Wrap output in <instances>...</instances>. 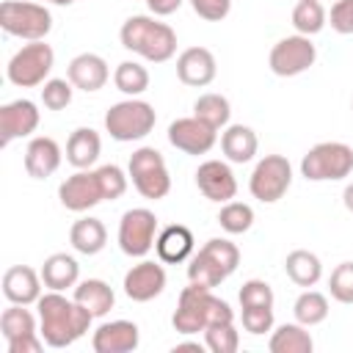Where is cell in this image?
<instances>
[{"label": "cell", "instance_id": "obj_43", "mask_svg": "<svg viewBox=\"0 0 353 353\" xmlns=\"http://www.w3.org/2000/svg\"><path fill=\"white\" fill-rule=\"evenodd\" d=\"M190 6L207 22H221L232 11V0H190Z\"/></svg>", "mask_w": 353, "mask_h": 353}, {"label": "cell", "instance_id": "obj_1", "mask_svg": "<svg viewBox=\"0 0 353 353\" xmlns=\"http://www.w3.org/2000/svg\"><path fill=\"white\" fill-rule=\"evenodd\" d=\"M36 306H39V325H41L39 334L50 347H69L88 331L94 320V314L83 309L74 298L69 301L63 292H55V290L41 292Z\"/></svg>", "mask_w": 353, "mask_h": 353}, {"label": "cell", "instance_id": "obj_22", "mask_svg": "<svg viewBox=\"0 0 353 353\" xmlns=\"http://www.w3.org/2000/svg\"><path fill=\"white\" fill-rule=\"evenodd\" d=\"M61 165V146L47 138V135H39L28 143L25 149V171L33 176V179H47L58 171Z\"/></svg>", "mask_w": 353, "mask_h": 353}, {"label": "cell", "instance_id": "obj_17", "mask_svg": "<svg viewBox=\"0 0 353 353\" xmlns=\"http://www.w3.org/2000/svg\"><path fill=\"white\" fill-rule=\"evenodd\" d=\"M39 108L30 99H14L0 108V146H8L14 138H25L39 127Z\"/></svg>", "mask_w": 353, "mask_h": 353}, {"label": "cell", "instance_id": "obj_46", "mask_svg": "<svg viewBox=\"0 0 353 353\" xmlns=\"http://www.w3.org/2000/svg\"><path fill=\"white\" fill-rule=\"evenodd\" d=\"M182 3H185V0H146L149 11H152L154 17H168V14H174Z\"/></svg>", "mask_w": 353, "mask_h": 353}, {"label": "cell", "instance_id": "obj_18", "mask_svg": "<svg viewBox=\"0 0 353 353\" xmlns=\"http://www.w3.org/2000/svg\"><path fill=\"white\" fill-rule=\"evenodd\" d=\"M215 74H218V63H215V55L207 47H188V50L179 52L176 77L185 85L204 88V85H210L215 80Z\"/></svg>", "mask_w": 353, "mask_h": 353}, {"label": "cell", "instance_id": "obj_24", "mask_svg": "<svg viewBox=\"0 0 353 353\" xmlns=\"http://www.w3.org/2000/svg\"><path fill=\"white\" fill-rule=\"evenodd\" d=\"M39 273H41V281H44L47 290L63 292V290H69V287L77 284V279H80V265H77V259L69 256V254H50V256L44 259V265H41Z\"/></svg>", "mask_w": 353, "mask_h": 353}, {"label": "cell", "instance_id": "obj_35", "mask_svg": "<svg viewBox=\"0 0 353 353\" xmlns=\"http://www.w3.org/2000/svg\"><path fill=\"white\" fill-rule=\"evenodd\" d=\"M0 331L8 339L25 336V334H36V317L22 306V303H11L3 314H0Z\"/></svg>", "mask_w": 353, "mask_h": 353}, {"label": "cell", "instance_id": "obj_4", "mask_svg": "<svg viewBox=\"0 0 353 353\" xmlns=\"http://www.w3.org/2000/svg\"><path fill=\"white\" fill-rule=\"evenodd\" d=\"M237 265H240V248L226 237H212L193 254L188 265V281L212 290L221 281H226L237 270Z\"/></svg>", "mask_w": 353, "mask_h": 353}, {"label": "cell", "instance_id": "obj_13", "mask_svg": "<svg viewBox=\"0 0 353 353\" xmlns=\"http://www.w3.org/2000/svg\"><path fill=\"white\" fill-rule=\"evenodd\" d=\"M218 141V130L199 116H185L168 124V143L185 154H207Z\"/></svg>", "mask_w": 353, "mask_h": 353}, {"label": "cell", "instance_id": "obj_9", "mask_svg": "<svg viewBox=\"0 0 353 353\" xmlns=\"http://www.w3.org/2000/svg\"><path fill=\"white\" fill-rule=\"evenodd\" d=\"M130 179L135 185V190L143 196V199H165L168 190H171V176H168V168H165V160L163 154L154 149V146H141L130 154Z\"/></svg>", "mask_w": 353, "mask_h": 353}, {"label": "cell", "instance_id": "obj_8", "mask_svg": "<svg viewBox=\"0 0 353 353\" xmlns=\"http://www.w3.org/2000/svg\"><path fill=\"white\" fill-rule=\"evenodd\" d=\"M55 63V52L50 44L44 41H28L25 47H19L8 66H6V77L8 83L19 85V88H33V85H44L50 72Z\"/></svg>", "mask_w": 353, "mask_h": 353}, {"label": "cell", "instance_id": "obj_12", "mask_svg": "<svg viewBox=\"0 0 353 353\" xmlns=\"http://www.w3.org/2000/svg\"><path fill=\"white\" fill-rule=\"evenodd\" d=\"M317 61V50L312 44L309 36H284L273 44L270 55H268V66L273 74L279 77H295V74H303L312 63Z\"/></svg>", "mask_w": 353, "mask_h": 353}, {"label": "cell", "instance_id": "obj_10", "mask_svg": "<svg viewBox=\"0 0 353 353\" xmlns=\"http://www.w3.org/2000/svg\"><path fill=\"white\" fill-rule=\"evenodd\" d=\"M292 185V165L284 154H265L248 179V190L254 199H259L262 204H273L279 201Z\"/></svg>", "mask_w": 353, "mask_h": 353}, {"label": "cell", "instance_id": "obj_40", "mask_svg": "<svg viewBox=\"0 0 353 353\" xmlns=\"http://www.w3.org/2000/svg\"><path fill=\"white\" fill-rule=\"evenodd\" d=\"M72 83L69 80H61V77H52L41 85V102L44 108L50 110H63L69 102H72Z\"/></svg>", "mask_w": 353, "mask_h": 353}, {"label": "cell", "instance_id": "obj_19", "mask_svg": "<svg viewBox=\"0 0 353 353\" xmlns=\"http://www.w3.org/2000/svg\"><path fill=\"white\" fill-rule=\"evenodd\" d=\"M138 342H141V331L130 320L102 323L91 336V347L97 353H130L138 347Z\"/></svg>", "mask_w": 353, "mask_h": 353}, {"label": "cell", "instance_id": "obj_29", "mask_svg": "<svg viewBox=\"0 0 353 353\" xmlns=\"http://www.w3.org/2000/svg\"><path fill=\"white\" fill-rule=\"evenodd\" d=\"M284 270H287L290 281H295L298 287H314L323 276V262H320L317 254H312L306 248H295V251L287 254Z\"/></svg>", "mask_w": 353, "mask_h": 353}, {"label": "cell", "instance_id": "obj_38", "mask_svg": "<svg viewBox=\"0 0 353 353\" xmlns=\"http://www.w3.org/2000/svg\"><path fill=\"white\" fill-rule=\"evenodd\" d=\"M97 179H99V188H102V199H105V201H116V199H121L124 190H127V174H124L116 163L99 165V168H97Z\"/></svg>", "mask_w": 353, "mask_h": 353}, {"label": "cell", "instance_id": "obj_48", "mask_svg": "<svg viewBox=\"0 0 353 353\" xmlns=\"http://www.w3.org/2000/svg\"><path fill=\"white\" fill-rule=\"evenodd\" d=\"M342 201H345V207H347V212H353V182L345 188V193H342Z\"/></svg>", "mask_w": 353, "mask_h": 353}, {"label": "cell", "instance_id": "obj_44", "mask_svg": "<svg viewBox=\"0 0 353 353\" xmlns=\"http://www.w3.org/2000/svg\"><path fill=\"white\" fill-rule=\"evenodd\" d=\"M331 28L336 33H353V0H336L331 6Z\"/></svg>", "mask_w": 353, "mask_h": 353}, {"label": "cell", "instance_id": "obj_32", "mask_svg": "<svg viewBox=\"0 0 353 353\" xmlns=\"http://www.w3.org/2000/svg\"><path fill=\"white\" fill-rule=\"evenodd\" d=\"M292 314L306 328L309 325H317V323H323L328 317V298L323 292H317V290H303L295 298V303H292Z\"/></svg>", "mask_w": 353, "mask_h": 353}, {"label": "cell", "instance_id": "obj_11", "mask_svg": "<svg viewBox=\"0 0 353 353\" xmlns=\"http://www.w3.org/2000/svg\"><path fill=\"white\" fill-rule=\"evenodd\" d=\"M157 240V215L146 207H132L119 221V248L127 256L143 259Z\"/></svg>", "mask_w": 353, "mask_h": 353}, {"label": "cell", "instance_id": "obj_23", "mask_svg": "<svg viewBox=\"0 0 353 353\" xmlns=\"http://www.w3.org/2000/svg\"><path fill=\"white\" fill-rule=\"evenodd\" d=\"M193 232L182 223H171L165 226L157 240H154V251L160 256V262L165 265H176V262H185L190 254H193Z\"/></svg>", "mask_w": 353, "mask_h": 353}, {"label": "cell", "instance_id": "obj_20", "mask_svg": "<svg viewBox=\"0 0 353 353\" xmlns=\"http://www.w3.org/2000/svg\"><path fill=\"white\" fill-rule=\"evenodd\" d=\"M66 77H69V83L74 88L91 94V91H99L108 83L110 69H108V63H105L102 55H97V52H80V55H74L69 61Z\"/></svg>", "mask_w": 353, "mask_h": 353}, {"label": "cell", "instance_id": "obj_25", "mask_svg": "<svg viewBox=\"0 0 353 353\" xmlns=\"http://www.w3.org/2000/svg\"><path fill=\"white\" fill-rule=\"evenodd\" d=\"M256 132L245 124H229L221 132V152L226 154L229 163H248L256 154Z\"/></svg>", "mask_w": 353, "mask_h": 353}, {"label": "cell", "instance_id": "obj_5", "mask_svg": "<svg viewBox=\"0 0 353 353\" xmlns=\"http://www.w3.org/2000/svg\"><path fill=\"white\" fill-rule=\"evenodd\" d=\"M0 28L8 36L25 39V41H44V36L52 30V14L44 3H36V0H3Z\"/></svg>", "mask_w": 353, "mask_h": 353}, {"label": "cell", "instance_id": "obj_30", "mask_svg": "<svg viewBox=\"0 0 353 353\" xmlns=\"http://www.w3.org/2000/svg\"><path fill=\"white\" fill-rule=\"evenodd\" d=\"M268 347H270V353H312L314 342H312V334L306 331V325L295 320V323L279 325L270 334Z\"/></svg>", "mask_w": 353, "mask_h": 353}, {"label": "cell", "instance_id": "obj_34", "mask_svg": "<svg viewBox=\"0 0 353 353\" xmlns=\"http://www.w3.org/2000/svg\"><path fill=\"white\" fill-rule=\"evenodd\" d=\"M113 83L121 94L127 97H138L149 88V72L146 66H141L138 61H121L113 72Z\"/></svg>", "mask_w": 353, "mask_h": 353}, {"label": "cell", "instance_id": "obj_31", "mask_svg": "<svg viewBox=\"0 0 353 353\" xmlns=\"http://www.w3.org/2000/svg\"><path fill=\"white\" fill-rule=\"evenodd\" d=\"M193 116H199L201 121H207L210 127L215 130H223L229 127V119H232V105L223 94H201L196 102H193Z\"/></svg>", "mask_w": 353, "mask_h": 353}, {"label": "cell", "instance_id": "obj_21", "mask_svg": "<svg viewBox=\"0 0 353 353\" xmlns=\"http://www.w3.org/2000/svg\"><path fill=\"white\" fill-rule=\"evenodd\" d=\"M41 273H36L28 265H14L3 273V295L11 303H22L30 306L41 298Z\"/></svg>", "mask_w": 353, "mask_h": 353}, {"label": "cell", "instance_id": "obj_42", "mask_svg": "<svg viewBox=\"0 0 353 353\" xmlns=\"http://www.w3.org/2000/svg\"><path fill=\"white\" fill-rule=\"evenodd\" d=\"M237 298H240V306H273V290L262 279H248L240 287Z\"/></svg>", "mask_w": 353, "mask_h": 353}, {"label": "cell", "instance_id": "obj_41", "mask_svg": "<svg viewBox=\"0 0 353 353\" xmlns=\"http://www.w3.org/2000/svg\"><path fill=\"white\" fill-rule=\"evenodd\" d=\"M243 309V328L254 336H262L273 328V306H240Z\"/></svg>", "mask_w": 353, "mask_h": 353}, {"label": "cell", "instance_id": "obj_27", "mask_svg": "<svg viewBox=\"0 0 353 353\" xmlns=\"http://www.w3.org/2000/svg\"><path fill=\"white\" fill-rule=\"evenodd\" d=\"M99 152H102V141L99 132L91 127H77L66 141V160L74 168H91L99 160Z\"/></svg>", "mask_w": 353, "mask_h": 353}, {"label": "cell", "instance_id": "obj_45", "mask_svg": "<svg viewBox=\"0 0 353 353\" xmlns=\"http://www.w3.org/2000/svg\"><path fill=\"white\" fill-rule=\"evenodd\" d=\"M47 342L36 334H25V336H17V339H8V353H41Z\"/></svg>", "mask_w": 353, "mask_h": 353}, {"label": "cell", "instance_id": "obj_26", "mask_svg": "<svg viewBox=\"0 0 353 353\" xmlns=\"http://www.w3.org/2000/svg\"><path fill=\"white\" fill-rule=\"evenodd\" d=\"M83 309H88L94 317H105L113 303H116V292L110 290L108 281L102 279H85L74 284V295H72Z\"/></svg>", "mask_w": 353, "mask_h": 353}, {"label": "cell", "instance_id": "obj_37", "mask_svg": "<svg viewBox=\"0 0 353 353\" xmlns=\"http://www.w3.org/2000/svg\"><path fill=\"white\" fill-rule=\"evenodd\" d=\"M204 345L212 353H234L240 347V334L234 323H218L204 331Z\"/></svg>", "mask_w": 353, "mask_h": 353}, {"label": "cell", "instance_id": "obj_39", "mask_svg": "<svg viewBox=\"0 0 353 353\" xmlns=\"http://www.w3.org/2000/svg\"><path fill=\"white\" fill-rule=\"evenodd\" d=\"M328 290H331V298H334V301H339V303H353V262H339V265L331 270Z\"/></svg>", "mask_w": 353, "mask_h": 353}, {"label": "cell", "instance_id": "obj_36", "mask_svg": "<svg viewBox=\"0 0 353 353\" xmlns=\"http://www.w3.org/2000/svg\"><path fill=\"white\" fill-rule=\"evenodd\" d=\"M218 223L226 234H243L254 226V210L243 201H226L218 212Z\"/></svg>", "mask_w": 353, "mask_h": 353}, {"label": "cell", "instance_id": "obj_50", "mask_svg": "<svg viewBox=\"0 0 353 353\" xmlns=\"http://www.w3.org/2000/svg\"><path fill=\"white\" fill-rule=\"evenodd\" d=\"M350 105H353V99H350Z\"/></svg>", "mask_w": 353, "mask_h": 353}, {"label": "cell", "instance_id": "obj_28", "mask_svg": "<svg viewBox=\"0 0 353 353\" xmlns=\"http://www.w3.org/2000/svg\"><path fill=\"white\" fill-rule=\"evenodd\" d=\"M69 243H72V248L77 251V254H85V256H94V254H99L102 248H105V243H108V229H105V223L99 221V218H80V221H74L72 223V229H69Z\"/></svg>", "mask_w": 353, "mask_h": 353}, {"label": "cell", "instance_id": "obj_33", "mask_svg": "<svg viewBox=\"0 0 353 353\" xmlns=\"http://www.w3.org/2000/svg\"><path fill=\"white\" fill-rule=\"evenodd\" d=\"M292 28L301 36H314L325 28V8L320 0H298L292 8Z\"/></svg>", "mask_w": 353, "mask_h": 353}, {"label": "cell", "instance_id": "obj_7", "mask_svg": "<svg viewBox=\"0 0 353 353\" xmlns=\"http://www.w3.org/2000/svg\"><path fill=\"white\" fill-rule=\"evenodd\" d=\"M350 171H353V149L342 141L314 143L301 160V174L309 182L345 179V176H350Z\"/></svg>", "mask_w": 353, "mask_h": 353}, {"label": "cell", "instance_id": "obj_3", "mask_svg": "<svg viewBox=\"0 0 353 353\" xmlns=\"http://www.w3.org/2000/svg\"><path fill=\"white\" fill-rule=\"evenodd\" d=\"M119 39L124 50L152 63H165L176 52V33L165 22H157L154 17H146V14H135L124 19Z\"/></svg>", "mask_w": 353, "mask_h": 353}, {"label": "cell", "instance_id": "obj_14", "mask_svg": "<svg viewBox=\"0 0 353 353\" xmlns=\"http://www.w3.org/2000/svg\"><path fill=\"white\" fill-rule=\"evenodd\" d=\"M58 199L69 212H85L91 207H97L102 199V188L97 179V171L88 168H77V174L66 176L58 188Z\"/></svg>", "mask_w": 353, "mask_h": 353}, {"label": "cell", "instance_id": "obj_15", "mask_svg": "<svg viewBox=\"0 0 353 353\" xmlns=\"http://www.w3.org/2000/svg\"><path fill=\"white\" fill-rule=\"evenodd\" d=\"M196 188L204 193V199L218 201V204H226L237 196L234 171L223 160H204L196 168Z\"/></svg>", "mask_w": 353, "mask_h": 353}, {"label": "cell", "instance_id": "obj_16", "mask_svg": "<svg viewBox=\"0 0 353 353\" xmlns=\"http://www.w3.org/2000/svg\"><path fill=\"white\" fill-rule=\"evenodd\" d=\"M165 270L152 259H141L124 273V295L135 303H146L165 290Z\"/></svg>", "mask_w": 353, "mask_h": 353}, {"label": "cell", "instance_id": "obj_6", "mask_svg": "<svg viewBox=\"0 0 353 353\" xmlns=\"http://www.w3.org/2000/svg\"><path fill=\"white\" fill-rule=\"evenodd\" d=\"M154 121H157L154 108L149 102L138 99V97H130L124 102H116L105 113V130H108V135L113 141H121V143L146 138L154 130Z\"/></svg>", "mask_w": 353, "mask_h": 353}, {"label": "cell", "instance_id": "obj_2", "mask_svg": "<svg viewBox=\"0 0 353 353\" xmlns=\"http://www.w3.org/2000/svg\"><path fill=\"white\" fill-rule=\"evenodd\" d=\"M171 323L179 334L190 336V334L207 331L210 325H218V323H234V312L226 301L215 298L212 290L188 284L179 292V303H176Z\"/></svg>", "mask_w": 353, "mask_h": 353}, {"label": "cell", "instance_id": "obj_49", "mask_svg": "<svg viewBox=\"0 0 353 353\" xmlns=\"http://www.w3.org/2000/svg\"><path fill=\"white\" fill-rule=\"evenodd\" d=\"M44 3H55V6H69L72 0H44Z\"/></svg>", "mask_w": 353, "mask_h": 353}, {"label": "cell", "instance_id": "obj_47", "mask_svg": "<svg viewBox=\"0 0 353 353\" xmlns=\"http://www.w3.org/2000/svg\"><path fill=\"white\" fill-rule=\"evenodd\" d=\"M204 347H207V345H201V342H179V345H174V353H185V350H190V353H204Z\"/></svg>", "mask_w": 353, "mask_h": 353}]
</instances>
